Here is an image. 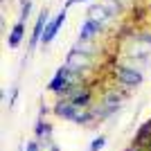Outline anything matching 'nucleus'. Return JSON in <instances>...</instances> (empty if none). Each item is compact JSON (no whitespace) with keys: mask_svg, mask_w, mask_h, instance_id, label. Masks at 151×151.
<instances>
[{"mask_svg":"<svg viewBox=\"0 0 151 151\" xmlns=\"http://www.w3.org/2000/svg\"><path fill=\"white\" fill-rule=\"evenodd\" d=\"M70 83H72V70H70V65L65 63V65H61V68L54 72V77H52L50 83H47V90H50V93L61 95Z\"/></svg>","mask_w":151,"mask_h":151,"instance_id":"2","label":"nucleus"},{"mask_svg":"<svg viewBox=\"0 0 151 151\" xmlns=\"http://www.w3.org/2000/svg\"><path fill=\"white\" fill-rule=\"evenodd\" d=\"M115 79L126 88H138L142 83V72L133 65H117L115 68Z\"/></svg>","mask_w":151,"mask_h":151,"instance_id":"1","label":"nucleus"},{"mask_svg":"<svg viewBox=\"0 0 151 151\" xmlns=\"http://www.w3.org/2000/svg\"><path fill=\"white\" fill-rule=\"evenodd\" d=\"M70 101H72L77 108H81V111H83V108H88V106H90V101H93V90H90V88H81Z\"/></svg>","mask_w":151,"mask_h":151,"instance_id":"8","label":"nucleus"},{"mask_svg":"<svg viewBox=\"0 0 151 151\" xmlns=\"http://www.w3.org/2000/svg\"><path fill=\"white\" fill-rule=\"evenodd\" d=\"M25 151H41V145H38V140H29L25 147Z\"/></svg>","mask_w":151,"mask_h":151,"instance_id":"11","label":"nucleus"},{"mask_svg":"<svg viewBox=\"0 0 151 151\" xmlns=\"http://www.w3.org/2000/svg\"><path fill=\"white\" fill-rule=\"evenodd\" d=\"M50 151H59V147H52V149H50Z\"/></svg>","mask_w":151,"mask_h":151,"instance_id":"14","label":"nucleus"},{"mask_svg":"<svg viewBox=\"0 0 151 151\" xmlns=\"http://www.w3.org/2000/svg\"><path fill=\"white\" fill-rule=\"evenodd\" d=\"M79 2H90V0H65V7H72V5H79Z\"/></svg>","mask_w":151,"mask_h":151,"instance_id":"13","label":"nucleus"},{"mask_svg":"<svg viewBox=\"0 0 151 151\" xmlns=\"http://www.w3.org/2000/svg\"><path fill=\"white\" fill-rule=\"evenodd\" d=\"M104 147H106V138H104V135H97V138H95L93 142H90L88 151H101Z\"/></svg>","mask_w":151,"mask_h":151,"instance_id":"9","label":"nucleus"},{"mask_svg":"<svg viewBox=\"0 0 151 151\" xmlns=\"http://www.w3.org/2000/svg\"><path fill=\"white\" fill-rule=\"evenodd\" d=\"M101 29H104V20L95 18V16H88V18L83 20V25L79 27V43H88V41H93Z\"/></svg>","mask_w":151,"mask_h":151,"instance_id":"4","label":"nucleus"},{"mask_svg":"<svg viewBox=\"0 0 151 151\" xmlns=\"http://www.w3.org/2000/svg\"><path fill=\"white\" fill-rule=\"evenodd\" d=\"M23 36H25V23H23V20H16L12 32H9V36H7V45H9L12 50H16L20 45V41H23Z\"/></svg>","mask_w":151,"mask_h":151,"instance_id":"7","label":"nucleus"},{"mask_svg":"<svg viewBox=\"0 0 151 151\" xmlns=\"http://www.w3.org/2000/svg\"><path fill=\"white\" fill-rule=\"evenodd\" d=\"M79 111H81V108H77L70 99H59L57 106H54V113H57L59 117H63V120H70V122L77 117V113H79Z\"/></svg>","mask_w":151,"mask_h":151,"instance_id":"6","label":"nucleus"},{"mask_svg":"<svg viewBox=\"0 0 151 151\" xmlns=\"http://www.w3.org/2000/svg\"><path fill=\"white\" fill-rule=\"evenodd\" d=\"M138 38H140V41H145V43H149V45H151V34H145V32H142V34H138Z\"/></svg>","mask_w":151,"mask_h":151,"instance_id":"12","label":"nucleus"},{"mask_svg":"<svg viewBox=\"0 0 151 151\" xmlns=\"http://www.w3.org/2000/svg\"><path fill=\"white\" fill-rule=\"evenodd\" d=\"M47 12H41L38 14V18H36V23H34V29H32V36H29V47L34 50L38 43H41V38H43V32H45V25H47Z\"/></svg>","mask_w":151,"mask_h":151,"instance_id":"5","label":"nucleus"},{"mask_svg":"<svg viewBox=\"0 0 151 151\" xmlns=\"http://www.w3.org/2000/svg\"><path fill=\"white\" fill-rule=\"evenodd\" d=\"M65 18H68V7H63V9H61V12H59L52 20H47V25H45V32H43V38H41V45H50L52 41L57 38V34H59V29L63 27Z\"/></svg>","mask_w":151,"mask_h":151,"instance_id":"3","label":"nucleus"},{"mask_svg":"<svg viewBox=\"0 0 151 151\" xmlns=\"http://www.w3.org/2000/svg\"><path fill=\"white\" fill-rule=\"evenodd\" d=\"M29 12H32V0H27V2H23V5H20V14H18V20H23V23H25V20L29 18Z\"/></svg>","mask_w":151,"mask_h":151,"instance_id":"10","label":"nucleus"}]
</instances>
